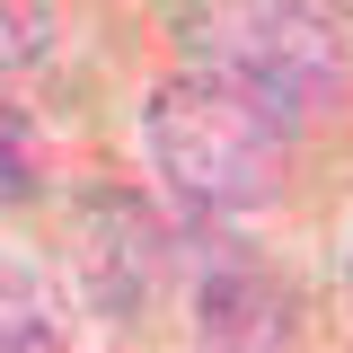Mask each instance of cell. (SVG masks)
Instances as JSON below:
<instances>
[{"label": "cell", "mask_w": 353, "mask_h": 353, "mask_svg": "<svg viewBox=\"0 0 353 353\" xmlns=\"http://www.w3.org/2000/svg\"><path fill=\"white\" fill-rule=\"evenodd\" d=\"M176 71L239 88L283 132L318 124L353 97V53L309 0H194L176 18Z\"/></svg>", "instance_id": "obj_1"}, {"label": "cell", "mask_w": 353, "mask_h": 353, "mask_svg": "<svg viewBox=\"0 0 353 353\" xmlns=\"http://www.w3.org/2000/svg\"><path fill=\"white\" fill-rule=\"evenodd\" d=\"M141 141H150V168L168 176V194L194 212H265L283 194V159H292V132L265 106H248L221 80H194V71L150 88Z\"/></svg>", "instance_id": "obj_2"}, {"label": "cell", "mask_w": 353, "mask_h": 353, "mask_svg": "<svg viewBox=\"0 0 353 353\" xmlns=\"http://www.w3.org/2000/svg\"><path fill=\"white\" fill-rule=\"evenodd\" d=\"M283 318H292V301L265 265H212L194 292L203 353H283Z\"/></svg>", "instance_id": "obj_3"}, {"label": "cell", "mask_w": 353, "mask_h": 353, "mask_svg": "<svg viewBox=\"0 0 353 353\" xmlns=\"http://www.w3.org/2000/svg\"><path fill=\"white\" fill-rule=\"evenodd\" d=\"M0 336H9V353H62V318L27 274H9V327Z\"/></svg>", "instance_id": "obj_4"}, {"label": "cell", "mask_w": 353, "mask_h": 353, "mask_svg": "<svg viewBox=\"0 0 353 353\" xmlns=\"http://www.w3.org/2000/svg\"><path fill=\"white\" fill-rule=\"evenodd\" d=\"M9 194H27V115H9Z\"/></svg>", "instance_id": "obj_5"}, {"label": "cell", "mask_w": 353, "mask_h": 353, "mask_svg": "<svg viewBox=\"0 0 353 353\" xmlns=\"http://www.w3.org/2000/svg\"><path fill=\"white\" fill-rule=\"evenodd\" d=\"M345 292H353V248H345Z\"/></svg>", "instance_id": "obj_6"}]
</instances>
